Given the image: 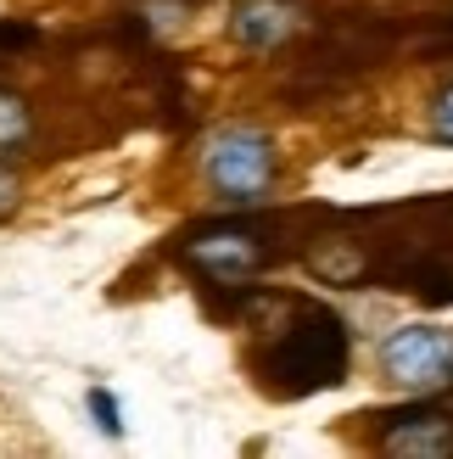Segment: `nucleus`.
I'll return each instance as SVG.
<instances>
[{"label": "nucleus", "instance_id": "obj_1", "mask_svg": "<svg viewBox=\"0 0 453 459\" xmlns=\"http://www.w3.org/2000/svg\"><path fill=\"white\" fill-rule=\"evenodd\" d=\"M252 348V376L269 398H313L325 386L347 381V319L313 303V297H291L280 303V319L258 325Z\"/></svg>", "mask_w": 453, "mask_h": 459}, {"label": "nucleus", "instance_id": "obj_7", "mask_svg": "<svg viewBox=\"0 0 453 459\" xmlns=\"http://www.w3.org/2000/svg\"><path fill=\"white\" fill-rule=\"evenodd\" d=\"M34 134H39V124H34L29 96H17V90L0 84V157H22L34 146Z\"/></svg>", "mask_w": 453, "mask_h": 459}, {"label": "nucleus", "instance_id": "obj_6", "mask_svg": "<svg viewBox=\"0 0 453 459\" xmlns=\"http://www.w3.org/2000/svg\"><path fill=\"white\" fill-rule=\"evenodd\" d=\"M297 29H303L297 0H241L235 17H230V34L246 51H275V45H286Z\"/></svg>", "mask_w": 453, "mask_h": 459}, {"label": "nucleus", "instance_id": "obj_4", "mask_svg": "<svg viewBox=\"0 0 453 459\" xmlns=\"http://www.w3.org/2000/svg\"><path fill=\"white\" fill-rule=\"evenodd\" d=\"M380 376L403 393H442L453 386V331L403 325L380 342Z\"/></svg>", "mask_w": 453, "mask_h": 459}, {"label": "nucleus", "instance_id": "obj_3", "mask_svg": "<svg viewBox=\"0 0 453 459\" xmlns=\"http://www.w3.org/2000/svg\"><path fill=\"white\" fill-rule=\"evenodd\" d=\"M179 252H185V264L208 286H246L258 269L275 264L280 247H275V230L263 219H218L208 230H196Z\"/></svg>", "mask_w": 453, "mask_h": 459}, {"label": "nucleus", "instance_id": "obj_9", "mask_svg": "<svg viewBox=\"0 0 453 459\" xmlns=\"http://www.w3.org/2000/svg\"><path fill=\"white\" fill-rule=\"evenodd\" d=\"M22 202V174L12 169V157H0V219H12Z\"/></svg>", "mask_w": 453, "mask_h": 459}, {"label": "nucleus", "instance_id": "obj_10", "mask_svg": "<svg viewBox=\"0 0 453 459\" xmlns=\"http://www.w3.org/2000/svg\"><path fill=\"white\" fill-rule=\"evenodd\" d=\"M90 409H96V415H101V426H107V431H118V426H124V420H118V409H112V398H107V393H90Z\"/></svg>", "mask_w": 453, "mask_h": 459}, {"label": "nucleus", "instance_id": "obj_8", "mask_svg": "<svg viewBox=\"0 0 453 459\" xmlns=\"http://www.w3.org/2000/svg\"><path fill=\"white\" fill-rule=\"evenodd\" d=\"M425 129H432L437 141H453V84L432 96V118H425Z\"/></svg>", "mask_w": 453, "mask_h": 459}, {"label": "nucleus", "instance_id": "obj_5", "mask_svg": "<svg viewBox=\"0 0 453 459\" xmlns=\"http://www.w3.org/2000/svg\"><path fill=\"white\" fill-rule=\"evenodd\" d=\"M387 454H453V415L442 409H425V403H409V409H392L380 415V437H375Z\"/></svg>", "mask_w": 453, "mask_h": 459}, {"label": "nucleus", "instance_id": "obj_2", "mask_svg": "<svg viewBox=\"0 0 453 459\" xmlns=\"http://www.w3.org/2000/svg\"><path fill=\"white\" fill-rule=\"evenodd\" d=\"M275 174H280V157H275V141L263 129H218L208 152H201V179L218 202L230 208H258V202L275 191Z\"/></svg>", "mask_w": 453, "mask_h": 459}]
</instances>
